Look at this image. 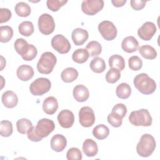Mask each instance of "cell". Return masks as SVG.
I'll use <instances>...</instances> for the list:
<instances>
[{
    "label": "cell",
    "mask_w": 160,
    "mask_h": 160,
    "mask_svg": "<svg viewBox=\"0 0 160 160\" xmlns=\"http://www.w3.org/2000/svg\"><path fill=\"white\" fill-rule=\"evenodd\" d=\"M133 83L135 88L145 95L152 94L156 89V84L154 80L146 73H140L136 76Z\"/></svg>",
    "instance_id": "cell-1"
},
{
    "label": "cell",
    "mask_w": 160,
    "mask_h": 160,
    "mask_svg": "<svg viewBox=\"0 0 160 160\" xmlns=\"http://www.w3.org/2000/svg\"><path fill=\"white\" fill-rule=\"evenodd\" d=\"M14 46L16 51L26 61H32L38 54L36 48L32 44H28L23 38H18L14 42Z\"/></svg>",
    "instance_id": "cell-2"
},
{
    "label": "cell",
    "mask_w": 160,
    "mask_h": 160,
    "mask_svg": "<svg viewBox=\"0 0 160 160\" xmlns=\"http://www.w3.org/2000/svg\"><path fill=\"white\" fill-rule=\"evenodd\" d=\"M156 148V141L154 137L149 134H143L136 146L137 153L141 157L150 156Z\"/></svg>",
    "instance_id": "cell-3"
},
{
    "label": "cell",
    "mask_w": 160,
    "mask_h": 160,
    "mask_svg": "<svg viewBox=\"0 0 160 160\" xmlns=\"http://www.w3.org/2000/svg\"><path fill=\"white\" fill-rule=\"evenodd\" d=\"M56 62L57 59L53 53L45 52L42 54L37 63V69L41 74H50L52 71Z\"/></svg>",
    "instance_id": "cell-4"
},
{
    "label": "cell",
    "mask_w": 160,
    "mask_h": 160,
    "mask_svg": "<svg viewBox=\"0 0 160 160\" xmlns=\"http://www.w3.org/2000/svg\"><path fill=\"white\" fill-rule=\"evenodd\" d=\"M129 122L136 126H150L152 124V117L146 109L132 111L129 116Z\"/></svg>",
    "instance_id": "cell-5"
},
{
    "label": "cell",
    "mask_w": 160,
    "mask_h": 160,
    "mask_svg": "<svg viewBox=\"0 0 160 160\" xmlns=\"http://www.w3.org/2000/svg\"><path fill=\"white\" fill-rule=\"evenodd\" d=\"M51 87L50 80L46 78H39L32 82L29 86V90L34 96H42L48 92Z\"/></svg>",
    "instance_id": "cell-6"
},
{
    "label": "cell",
    "mask_w": 160,
    "mask_h": 160,
    "mask_svg": "<svg viewBox=\"0 0 160 160\" xmlns=\"http://www.w3.org/2000/svg\"><path fill=\"white\" fill-rule=\"evenodd\" d=\"M38 28L40 32L44 35H49L55 29V22L52 16L44 13L38 19Z\"/></svg>",
    "instance_id": "cell-7"
},
{
    "label": "cell",
    "mask_w": 160,
    "mask_h": 160,
    "mask_svg": "<svg viewBox=\"0 0 160 160\" xmlns=\"http://www.w3.org/2000/svg\"><path fill=\"white\" fill-rule=\"evenodd\" d=\"M98 30L102 38L106 41H112L117 36V29L109 21H104L98 25Z\"/></svg>",
    "instance_id": "cell-8"
},
{
    "label": "cell",
    "mask_w": 160,
    "mask_h": 160,
    "mask_svg": "<svg viewBox=\"0 0 160 160\" xmlns=\"http://www.w3.org/2000/svg\"><path fill=\"white\" fill-rule=\"evenodd\" d=\"M96 118L92 109L89 106L82 107L79 111V121L84 128H89L95 122Z\"/></svg>",
    "instance_id": "cell-9"
},
{
    "label": "cell",
    "mask_w": 160,
    "mask_h": 160,
    "mask_svg": "<svg viewBox=\"0 0 160 160\" xmlns=\"http://www.w3.org/2000/svg\"><path fill=\"white\" fill-rule=\"evenodd\" d=\"M104 7L102 0H84L81 4L82 11L89 16H93L102 10Z\"/></svg>",
    "instance_id": "cell-10"
},
{
    "label": "cell",
    "mask_w": 160,
    "mask_h": 160,
    "mask_svg": "<svg viewBox=\"0 0 160 160\" xmlns=\"http://www.w3.org/2000/svg\"><path fill=\"white\" fill-rule=\"evenodd\" d=\"M51 46L60 54L68 53L71 48L69 41L62 34H56L52 38Z\"/></svg>",
    "instance_id": "cell-11"
},
{
    "label": "cell",
    "mask_w": 160,
    "mask_h": 160,
    "mask_svg": "<svg viewBox=\"0 0 160 160\" xmlns=\"http://www.w3.org/2000/svg\"><path fill=\"white\" fill-rule=\"evenodd\" d=\"M55 128V124L53 121L43 118L40 119L36 126V131L37 134L42 138L48 136Z\"/></svg>",
    "instance_id": "cell-12"
},
{
    "label": "cell",
    "mask_w": 160,
    "mask_h": 160,
    "mask_svg": "<svg viewBox=\"0 0 160 160\" xmlns=\"http://www.w3.org/2000/svg\"><path fill=\"white\" fill-rule=\"evenodd\" d=\"M156 25L152 22H144L138 30V36L144 41H149L156 32Z\"/></svg>",
    "instance_id": "cell-13"
},
{
    "label": "cell",
    "mask_w": 160,
    "mask_h": 160,
    "mask_svg": "<svg viewBox=\"0 0 160 160\" xmlns=\"http://www.w3.org/2000/svg\"><path fill=\"white\" fill-rule=\"evenodd\" d=\"M58 121L63 128L72 127L74 122V116L72 111L68 109L62 110L58 115Z\"/></svg>",
    "instance_id": "cell-14"
},
{
    "label": "cell",
    "mask_w": 160,
    "mask_h": 160,
    "mask_svg": "<svg viewBox=\"0 0 160 160\" xmlns=\"http://www.w3.org/2000/svg\"><path fill=\"white\" fill-rule=\"evenodd\" d=\"M67 145L66 138L60 134L53 136L51 139V148L56 152L62 151Z\"/></svg>",
    "instance_id": "cell-15"
},
{
    "label": "cell",
    "mask_w": 160,
    "mask_h": 160,
    "mask_svg": "<svg viewBox=\"0 0 160 160\" xmlns=\"http://www.w3.org/2000/svg\"><path fill=\"white\" fill-rule=\"evenodd\" d=\"M16 74L20 80L22 81H28L33 77L34 72L33 68L31 66L22 64L18 68Z\"/></svg>",
    "instance_id": "cell-16"
},
{
    "label": "cell",
    "mask_w": 160,
    "mask_h": 160,
    "mask_svg": "<svg viewBox=\"0 0 160 160\" xmlns=\"http://www.w3.org/2000/svg\"><path fill=\"white\" fill-rule=\"evenodd\" d=\"M88 32L82 28H76L73 30L71 38L73 42L76 46L82 45L88 39Z\"/></svg>",
    "instance_id": "cell-17"
},
{
    "label": "cell",
    "mask_w": 160,
    "mask_h": 160,
    "mask_svg": "<svg viewBox=\"0 0 160 160\" xmlns=\"http://www.w3.org/2000/svg\"><path fill=\"white\" fill-rule=\"evenodd\" d=\"M73 97L78 102H84L89 97V92L88 89L82 84L76 86L72 91Z\"/></svg>",
    "instance_id": "cell-18"
},
{
    "label": "cell",
    "mask_w": 160,
    "mask_h": 160,
    "mask_svg": "<svg viewBox=\"0 0 160 160\" xmlns=\"http://www.w3.org/2000/svg\"><path fill=\"white\" fill-rule=\"evenodd\" d=\"M138 41L134 36H132L124 38L121 43L122 50L128 53H131L136 51L138 50Z\"/></svg>",
    "instance_id": "cell-19"
},
{
    "label": "cell",
    "mask_w": 160,
    "mask_h": 160,
    "mask_svg": "<svg viewBox=\"0 0 160 160\" xmlns=\"http://www.w3.org/2000/svg\"><path fill=\"white\" fill-rule=\"evenodd\" d=\"M2 102L8 108H14L18 102L17 95L12 91H6L2 95Z\"/></svg>",
    "instance_id": "cell-20"
},
{
    "label": "cell",
    "mask_w": 160,
    "mask_h": 160,
    "mask_svg": "<svg viewBox=\"0 0 160 160\" xmlns=\"http://www.w3.org/2000/svg\"><path fill=\"white\" fill-rule=\"evenodd\" d=\"M58 108L57 99L53 96H49L46 98L42 103V109L47 114H54Z\"/></svg>",
    "instance_id": "cell-21"
},
{
    "label": "cell",
    "mask_w": 160,
    "mask_h": 160,
    "mask_svg": "<svg viewBox=\"0 0 160 160\" xmlns=\"http://www.w3.org/2000/svg\"><path fill=\"white\" fill-rule=\"evenodd\" d=\"M82 151L88 157L95 156L98 152L97 143L91 139H86L82 144Z\"/></svg>",
    "instance_id": "cell-22"
},
{
    "label": "cell",
    "mask_w": 160,
    "mask_h": 160,
    "mask_svg": "<svg viewBox=\"0 0 160 160\" xmlns=\"http://www.w3.org/2000/svg\"><path fill=\"white\" fill-rule=\"evenodd\" d=\"M78 76V71L74 68H67L64 69L61 74L62 81L65 82H72L77 79Z\"/></svg>",
    "instance_id": "cell-23"
},
{
    "label": "cell",
    "mask_w": 160,
    "mask_h": 160,
    "mask_svg": "<svg viewBox=\"0 0 160 160\" xmlns=\"http://www.w3.org/2000/svg\"><path fill=\"white\" fill-rule=\"evenodd\" d=\"M109 66L111 68H116L122 71L125 68L124 59L119 54L112 55L109 58Z\"/></svg>",
    "instance_id": "cell-24"
},
{
    "label": "cell",
    "mask_w": 160,
    "mask_h": 160,
    "mask_svg": "<svg viewBox=\"0 0 160 160\" xmlns=\"http://www.w3.org/2000/svg\"><path fill=\"white\" fill-rule=\"evenodd\" d=\"M106 63L104 60L99 57H95L90 62L91 69L96 73H101L106 69Z\"/></svg>",
    "instance_id": "cell-25"
},
{
    "label": "cell",
    "mask_w": 160,
    "mask_h": 160,
    "mask_svg": "<svg viewBox=\"0 0 160 160\" xmlns=\"http://www.w3.org/2000/svg\"><path fill=\"white\" fill-rule=\"evenodd\" d=\"M89 56L88 51L84 48L78 49L74 51L72 55V60L79 64H82L87 61Z\"/></svg>",
    "instance_id": "cell-26"
},
{
    "label": "cell",
    "mask_w": 160,
    "mask_h": 160,
    "mask_svg": "<svg viewBox=\"0 0 160 160\" xmlns=\"http://www.w3.org/2000/svg\"><path fill=\"white\" fill-rule=\"evenodd\" d=\"M139 52L145 59H154L157 57V52L155 49L150 45H143L139 48Z\"/></svg>",
    "instance_id": "cell-27"
},
{
    "label": "cell",
    "mask_w": 160,
    "mask_h": 160,
    "mask_svg": "<svg viewBox=\"0 0 160 160\" xmlns=\"http://www.w3.org/2000/svg\"><path fill=\"white\" fill-rule=\"evenodd\" d=\"M116 94L120 99H127L131 94V88L128 84L122 82L117 86L116 89Z\"/></svg>",
    "instance_id": "cell-28"
},
{
    "label": "cell",
    "mask_w": 160,
    "mask_h": 160,
    "mask_svg": "<svg viewBox=\"0 0 160 160\" xmlns=\"http://www.w3.org/2000/svg\"><path fill=\"white\" fill-rule=\"evenodd\" d=\"M109 134V128L104 124H98L94 128L92 134L96 139L102 140L106 139Z\"/></svg>",
    "instance_id": "cell-29"
},
{
    "label": "cell",
    "mask_w": 160,
    "mask_h": 160,
    "mask_svg": "<svg viewBox=\"0 0 160 160\" xmlns=\"http://www.w3.org/2000/svg\"><path fill=\"white\" fill-rule=\"evenodd\" d=\"M14 10L17 15L20 17H28L31 14L30 6L24 2H19L16 4L14 8Z\"/></svg>",
    "instance_id": "cell-30"
},
{
    "label": "cell",
    "mask_w": 160,
    "mask_h": 160,
    "mask_svg": "<svg viewBox=\"0 0 160 160\" xmlns=\"http://www.w3.org/2000/svg\"><path fill=\"white\" fill-rule=\"evenodd\" d=\"M86 49L88 51L91 57L99 55L102 51V46L101 44L96 41H92L86 45Z\"/></svg>",
    "instance_id": "cell-31"
},
{
    "label": "cell",
    "mask_w": 160,
    "mask_h": 160,
    "mask_svg": "<svg viewBox=\"0 0 160 160\" xmlns=\"http://www.w3.org/2000/svg\"><path fill=\"white\" fill-rule=\"evenodd\" d=\"M19 33L24 36H29L34 32V25L31 21L22 22L18 27Z\"/></svg>",
    "instance_id": "cell-32"
},
{
    "label": "cell",
    "mask_w": 160,
    "mask_h": 160,
    "mask_svg": "<svg viewBox=\"0 0 160 160\" xmlns=\"http://www.w3.org/2000/svg\"><path fill=\"white\" fill-rule=\"evenodd\" d=\"M13 36L12 28L9 26L0 27V41L1 42H9Z\"/></svg>",
    "instance_id": "cell-33"
},
{
    "label": "cell",
    "mask_w": 160,
    "mask_h": 160,
    "mask_svg": "<svg viewBox=\"0 0 160 160\" xmlns=\"http://www.w3.org/2000/svg\"><path fill=\"white\" fill-rule=\"evenodd\" d=\"M32 126V122L28 119L22 118L19 119L16 122L18 131L22 134L28 133L29 129Z\"/></svg>",
    "instance_id": "cell-34"
},
{
    "label": "cell",
    "mask_w": 160,
    "mask_h": 160,
    "mask_svg": "<svg viewBox=\"0 0 160 160\" xmlns=\"http://www.w3.org/2000/svg\"><path fill=\"white\" fill-rule=\"evenodd\" d=\"M13 131L12 122L8 120L1 121L0 122V133L2 137L10 136Z\"/></svg>",
    "instance_id": "cell-35"
},
{
    "label": "cell",
    "mask_w": 160,
    "mask_h": 160,
    "mask_svg": "<svg viewBox=\"0 0 160 160\" xmlns=\"http://www.w3.org/2000/svg\"><path fill=\"white\" fill-rule=\"evenodd\" d=\"M121 78L120 71L116 68L110 69L106 74V80L108 82L114 84Z\"/></svg>",
    "instance_id": "cell-36"
},
{
    "label": "cell",
    "mask_w": 160,
    "mask_h": 160,
    "mask_svg": "<svg viewBox=\"0 0 160 160\" xmlns=\"http://www.w3.org/2000/svg\"><path fill=\"white\" fill-rule=\"evenodd\" d=\"M129 68L132 71H139L142 68V61L138 56H132L128 60Z\"/></svg>",
    "instance_id": "cell-37"
},
{
    "label": "cell",
    "mask_w": 160,
    "mask_h": 160,
    "mask_svg": "<svg viewBox=\"0 0 160 160\" xmlns=\"http://www.w3.org/2000/svg\"><path fill=\"white\" fill-rule=\"evenodd\" d=\"M122 118L116 113L112 112L108 116V121L110 125L114 128H119L122 125Z\"/></svg>",
    "instance_id": "cell-38"
},
{
    "label": "cell",
    "mask_w": 160,
    "mask_h": 160,
    "mask_svg": "<svg viewBox=\"0 0 160 160\" xmlns=\"http://www.w3.org/2000/svg\"><path fill=\"white\" fill-rule=\"evenodd\" d=\"M68 2V1L65 0H48L46 1V5L51 11H58L62 6Z\"/></svg>",
    "instance_id": "cell-39"
},
{
    "label": "cell",
    "mask_w": 160,
    "mask_h": 160,
    "mask_svg": "<svg viewBox=\"0 0 160 160\" xmlns=\"http://www.w3.org/2000/svg\"><path fill=\"white\" fill-rule=\"evenodd\" d=\"M66 158L68 160H81L82 158L81 151L77 148H71L68 149L66 153Z\"/></svg>",
    "instance_id": "cell-40"
},
{
    "label": "cell",
    "mask_w": 160,
    "mask_h": 160,
    "mask_svg": "<svg viewBox=\"0 0 160 160\" xmlns=\"http://www.w3.org/2000/svg\"><path fill=\"white\" fill-rule=\"evenodd\" d=\"M112 112L116 113L117 114L119 115L122 118H124L127 113V108L124 104L118 103L113 107Z\"/></svg>",
    "instance_id": "cell-41"
},
{
    "label": "cell",
    "mask_w": 160,
    "mask_h": 160,
    "mask_svg": "<svg viewBox=\"0 0 160 160\" xmlns=\"http://www.w3.org/2000/svg\"><path fill=\"white\" fill-rule=\"evenodd\" d=\"M11 11L8 8H0V23H4L8 21L11 18Z\"/></svg>",
    "instance_id": "cell-42"
},
{
    "label": "cell",
    "mask_w": 160,
    "mask_h": 160,
    "mask_svg": "<svg viewBox=\"0 0 160 160\" xmlns=\"http://www.w3.org/2000/svg\"><path fill=\"white\" fill-rule=\"evenodd\" d=\"M27 134H28V139L33 142H39L41 141L42 139L37 134L36 131V126H32L29 129Z\"/></svg>",
    "instance_id": "cell-43"
},
{
    "label": "cell",
    "mask_w": 160,
    "mask_h": 160,
    "mask_svg": "<svg viewBox=\"0 0 160 160\" xmlns=\"http://www.w3.org/2000/svg\"><path fill=\"white\" fill-rule=\"evenodd\" d=\"M146 1L142 0H132L130 1L131 8L136 11H139L143 9L146 4Z\"/></svg>",
    "instance_id": "cell-44"
},
{
    "label": "cell",
    "mask_w": 160,
    "mask_h": 160,
    "mask_svg": "<svg viewBox=\"0 0 160 160\" xmlns=\"http://www.w3.org/2000/svg\"><path fill=\"white\" fill-rule=\"evenodd\" d=\"M111 2L114 6L119 8L123 6L125 4V3L126 2V0H112Z\"/></svg>",
    "instance_id": "cell-45"
},
{
    "label": "cell",
    "mask_w": 160,
    "mask_h": 160,
    "mask_svg": "<svg viewBox=\"0 0 160 160\" xmlns=\"http://www.w3.org/2000/svg\"><path fill=\"white\" fill-rule=\"evenodd\" d=\"M1 71H2L4 68V67L6 66V59H4V58L1 56Z\"/></svg>",
    "instance_id": "cell-46"
}]
</instances>
